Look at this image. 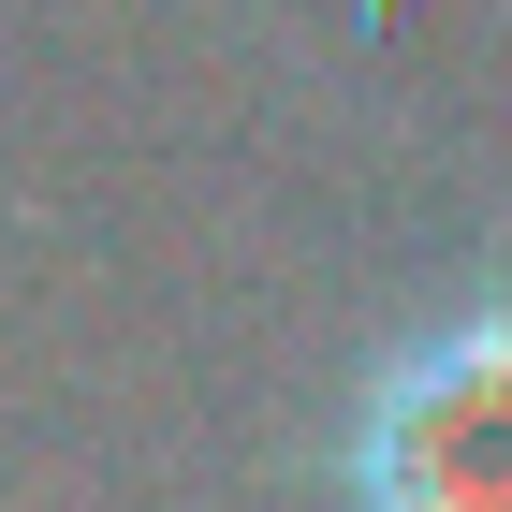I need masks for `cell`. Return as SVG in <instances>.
<instances>
[{"mask_svg":"<svg viewBox=\"0 0 512 512\" xmlns=\"http://www.w3.org/2000/svg\"><path fill=\"white\" fill-rule=\"evenodd\" d=\"M352 512H512V308L381 352L352 410Z\"/></svg>","mask_w":512,"mask_h":512,"instance_id":"1","label":"cell"}]
</instances>
